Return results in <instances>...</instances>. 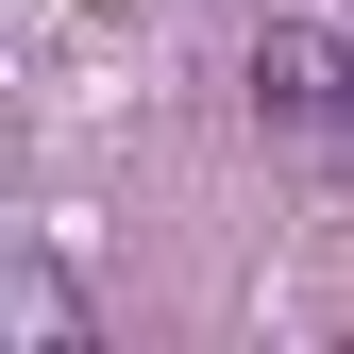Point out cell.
Wrapping results in <instances>:
<instances>
[{"label": "cell", "instance_id": "cell-1", "mask_svg": "<svg viewBox=\"0 0 354 354\" xmlns=\"http://www.w3.org/2000/svg\"><path fill=\"white\" fill-rule=\"evenodd\" d=\"M236 84H253V136H287V152H337L354 136V34L337 17H270L236 51Z\"/></svg>", "mask_w": 354, "mask_h": 354}, {"label": "cell", "instance_id": "cell-2", "mask_svg": "<svg viewBox=\"0 0 354 354\" xmlns=\"http://www.w3.org/2000/svg\"><path fill=\"white\" fill-rule=\"evenodd\" d=\"M17 337H34V354H84V304H68L51 270H34V287H17Z\"/></svg>", "mask_w": 354, "mask_h": 354}]
</instances>
